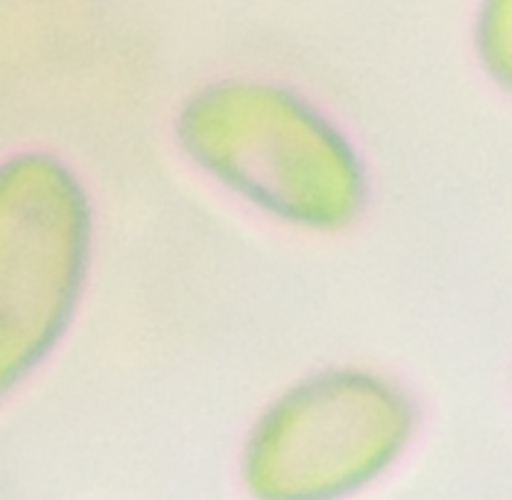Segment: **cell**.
Wrapping results in <instances>:
<instances>
[{
	"label": "cell",
	"instance_id": "obj_3",
	"mask_svg": "<svg viewBox=\"0 0 512 500\" xmlns=\"http://www.w3.org/2000/svg\"><path fill=\"white\" fill-rule=\"evenodd\" d=\"M94 211L71 164L44 150L0 170V378L24 384L68 337L91 270Z\"/></svg>",
	"mask_w": 512,
	"mask_h": 500
},
{
	"label": "cell",
	"instance_id": "obj_4",
	"mask_svg": "<svg viewBox=\"0 0 512 500\" xmlns=\"http://www.w3.org/2000/svg\"><path fill=\"white\" fill-rule=\"evenodd\" d=\"M472 41L483 77L512 97V0L477 3Z\"/></svg>",
	"mask_w": 512,
	"mask_h": 500
},
{
	"label": "cell",
	"instance_id": "obj_2",
	"mask_svg": "<svg viewBox=\"0 0 512 500\" xmlns=\"http://www.w3.org/2000/svg\"><path fill=\"white\" fill-rule=\"evenodd\" d=\"M419 433V404L372 369L314 372L261 410L240 451L249 500H352L381 483Z\"/></svg>",
	"mask_w": 512,
	"mask_h": 500
},
{
	"label": "cell",
	"instance_id": "obj_1",
	"mask_svg": "<svg viewBox=\"0 0 512 500\" xmlns=\"http://www.w3.org/2000/svg\"><path fill=\"white\" fill-rule=\"evenodd\" d=\"M173 132L205 179L284 226L343 231L369 202V173L355 141L276 79L202 85L179 106Z\"/></svg>",
	"mask_w": 512,
	"mask_h": 500
}]
</instances>
